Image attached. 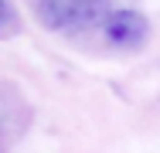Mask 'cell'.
I'll list each match as a JSON object with an SVG mask.
<instances>
[{
	"instance_id": "obj_1",
	"label": "cell",
	"mask_w": 160,
	"mask_h": 153,
	"mask_svg": "<svg viewBox=\"0 0 160 153\" xmlns=\"http://www.w3.org/2000/svg\"><path fill=\"white\" fill-rule=\"evenodd\" d=\"M112 10L106 0H41L38 3V21L51 31H82L92 24H106Z\"/></svg>"
},
{
	"instance_id": "obj_2",
	"label": "cell",
	"mask_w": 160,
	"mask_h": 153,
	"mask_svg": "<svg viewBox=\"0 0 160 153\" xmlns=\"http://www.w3.org/2000/svg\"><path fill=\"white\" fill-rule=\"evenodd\" d=\"M102 34H106V41L112 44V48H140L147 37H150V21L140 14V10H133V7H119V10H112L109 17H106V24H102Z\"/></svg>"
}]
</instances>
